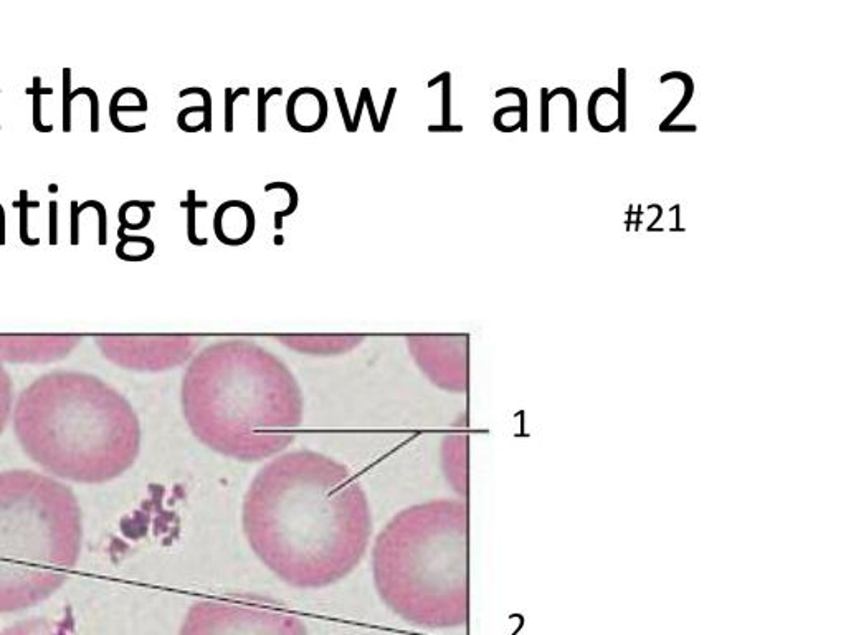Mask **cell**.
I'll return each instance as SVG.
<instances>
[{
  "label": "cell",
  "instance_id": "d4e9b609",
  "mask_svg": "<svg viewBox=\"0 0 846 635\" xmlns=\"http://www.w3.org/2000/svg\"><path fill=\"white\" fill-rule=\"evenodd\" d=\"M78 207H80V204L76 202V200H71V204H70V209H71V216H70V222H71V227H70L71 237L70 238L71 240L70 242H71V245H78L80 243V217H81V214H80Z\"/></svg>",
  "mask_w": 846,
  "mask_h": 635
},
{
  "label": "cell",
  "instance_id": "8992f818",
  "mask_svg": "<svg viewBox=\"0 0 846 635\" xmlns=\"http://www.w3.org/2000/svg\"><path fill=\"white\" fill-rule=\"evenodd\" d=\"M179 635H309V632L294 614L204 599L190 605Z\"/></svg>",
  "mask_w": 846,
  "mask_h": 635
},
{
  "label": "cell",
  "instance_id": "9c48e42d",
  "mask_svg": "<svg viewBox=\"0 0 846 635\" xmlns=\"http://www.w3.org/2000/svg\"><path fill=\"white\" fill-rule=\"evenodd\" d=\"M328 109V99L321 90L303 87L290 94L286 118L294 131L316 132L326 123Z\"/></svg>",
  "mask_w": 846,
  "mask_h": 635
},
{
  "label": "cell",
  "instance_id": "52a82bcc",
  "mask_svg": "<svg viewBox=\"0 0 846 635\" xmlns=\"http://www.w3.org/2000/svg\"><path fill=\"white\" fill-rule=\"evenodd\" d=\"M98 346L109 361L127 369L161 371L184 359L182 340L99 336Z\"/></svg>",
  "mask_w": 846,
  "mask_h": 635
},
{
  "label": "cell",
  "instance_id": "44dd1931",
  "mask_svg": "<svg viewBox=\"0 0 846 635\" xmlns=\"http://www.w3.org/2000/svg\"><path fill=\"white\" fill-rule=\"evenodd\" d=\"M189 94H200L204 99V126H205V132L212 131V94H210L209 90H205L202 87H190V88H184L182 92L179 93V98H185L189 97Z\"/></svg>",
  "mask_w": 846,
  "mask_h": 635
},
{
  "label": "cell",
  "instance_id": "6da1fadb",
  "mask_svg": "<svg viewBox=\"0 0 846 635\" xmlns=\"http://www.w3.org/2000/svg\"><path fill=\"white\" fill-rule=\"evenodd\" d=\"M242 526L266 569L296 589H323L361 565L372 512L354 471L321 452H283L253 476Z\"/></svg>",
  "mask_w": 846,
  "mask_h": 635
},
{
  "label": "cell",
  "instance_id": "3957f363",
  "mask_svg": "<svg viewBox=\"0 0 846 635\" xmlns=\"http://www.w3.org/2000/svg\"><path fill=\"white\" fill-rule=\"evenodd\" d=\"M180 404L200 443L247 463L283 453L304 419L291 372L248 345H218L199 356L184 376Z\"/></svg>",
  "mask_w": 846,
  "mask_h": 635
},
{
  "label": "cell",
  "instance_id": "4316f807",
  "mask_svg": "<svg viewBox=\"0 0 846 635\" xmlns=\"http://www.w3.org/2000/svg\"><path fill=\"white\" fill-rule=\"evenodd\" d=\"M334 93H336L339 108H341L342 121H344V126H346V131L347 132H352V119H351V114H349V108H347L346 97H344L342 88H334Z\"/></svg>",
  "mask_w": 846,
  "mask_h": 635
},
{
  "label": "cell",
  "instance_id": "484cf974",
  "mask_svg": "<svg viewBox=\"0 0 846 635\" xmlns=\"http://www.w3.org/2000/svg\"><path fill=\"white\" fill-rule=\"evenodd\" d=\"M395 94H397V88H390L389 92H387V98H385L384 109H382V116L379 118V132H384V131H385L387 123H389V116H390L392 104H394V99H395Z\"/></svg>",
  "mask_w": 846,
  "mask_h": 635
},
{
  "label": "cell",
  "instance_id": "277c9868",
  "mask_svg": "<svg viewBox=\"0 0 846 635\" xmlns=\"http://www.w3.org/2000/svg\"><path fill=\"white\" fill-rule=\"evenodd\" d=\"M372 577L387 608L417 627H465L468 589V505L440 498L402 510L372 546Z\"/></svg>",
  "mask_w": 846,
  "mask_h": 635
},
{
  "label": "cell",
  "instance_id": "4fadbf2b",
  "mask_svg": "<svg viewBox=\"0 0 846 635\" xmlns=\"http://www.w3.org/2000/svg\"><path fill=\"white\" fill-rule=\"evenodd\" d=\"M116 255L124 261H144L154 255L156 245L149 237H127L126 228H118Z\"/></svg>",
  "mask_w": 846,
  "mask_h": 635
},
{
  "label": "cell",
  "instance_id": "f1b7e54d",
  "mask_svg": "<svg viewBox=\"0 0 846 635\" xmlns=\"http://www.w3.org/2000/svg\"><path fill=\"white\" fill-rule=\"evenodd\" d=\"M364 104H366V94H364V92H362V90H361V93H359V101H357L356 113H354V118H352V132H357V130H359L361 116H362V109H364Z\"/></svg>",
  "mask_w": 846,
  "mask_h": 635
},
{
  "label": "cell",
  "instance_id": "2e32d148",
  "mask_svg": "<svg viewBox=\"0 0 846 635\" xmlns=\"http://www.w3.org/2000/svg\"><path fill=\"white\" fill-rule=\"evenodd\" d=\"M13 412V389L12 379L0 364V436L6 431L8 420Z\"/></svg>",
  "mask_w": 846,
  "mask_h": 635
},
{
  "label": "cell",
  "instance_id": "7a4b0ae2",
  "mask_svg": "<svg viewBox=\"0 0 846 635\" xmlns=\"http://www.w3.org/2000/svg\"><path fill=\"white\" fill-rule=\"evenodd\" d=\"M12 417L23 452L60 481L108 483L139 457L142 431L135 407L92 374L38 377L18 395Z\"/></svg>",
  "mask_w": 846,
  "mask_h": 635
},
{
  "label": "cell",
  "instance_id": "9a60e30c",
  "mask_svg": "<svg viewBox=\"0 0 846 635\" xmlns=\"http://www.w3.org/2000/svg\"><path fill=\"white\" fill-rule=\"evenodd\" d=\"M12 207L20 210V223H18V235H20V242L25 243V245H30V247L38 245V243H40V238H33L28 235V212H30V209L40 207V202H38V200L28 199V190L22 189L20 199H18L17 202H13Z\"/></svg>",
  "mask_w": 846,
  "mask_h": 635
},
{
  "label": "cell",
  "instance_id": "7c38bea8",
  "mask_svg": "<svg viewBox=\"0 0 846 635\" xmlns=\"http://www.w3.org/2000/svg\"><path fill=\"white\" fill-rule=\"evenodd\" d=\"M0 635H78L71 624L50 617H32L20 620L2 630Z\"/></svg>",
  "mask_w": 846,
  "mask_h": 635
},
{
  "label": "cell",
  "instance_id": "603a6c76",
  "mask_svg": "<svg viewBox=\"0 0 846 635\" xmlns=\"http://www.w3.org/2000/svg\"><path fill=\"white\" fill-rule=\"evenodd\" d=\"M245 94L248 97L250 94V88L242 87L233 92L232 88H225V131L227 132H233V104H235V99L240 98Z\"/></svg>",
  "mask_w": 846,
  "mask_h": 635
},
{
  "label": "cell",
  "instance_id": "d6986e66",
  "mask_svg": "<svg viewBox=\"0 0 846 635\" xmlns=\"http://www.w3.org/2000/svg\"><path fill=\"white\" fill-rule=\"evenodd\" d=\"M271 189H283L286 192L290 194V205L285 210H280V212L275 214V227L283 228V221L285 217H290L291 214L296 212V209H298V202H299V195L298 190H296L294 185H291L290 183H270L265 185V192H270Z\"/></svg>",
  "mask_w": 846,
  "mask_h": 635
},
{
  "label": "cell",
  "instance_id": "e0dca14e",
  "mask_svg": "<svg viewBox=\"0 0 846 635\" xmlns=\"http://www.w3.org/2000/svg\"><path fill=\"white\" fill-rule=\"evenodd\" d=\"M207 200L195 199L194 189L187 190V200L180 202V207L187 210V238L195 247H202L209 243V238H199L197 233H195V226H197V223H195V214H197V209H207Z\"/></svg>",
  "mask_w": 846,
  "mask_h": 635
},
{
  "label": "cell",
  "instance_id": "f546056e",
  "mask_svg": "<svg viewBox=\"0 0 846 635\" xmlns=\"http://www.w3.org/2000/svg\"><path fill=\"white\" fill-rule=\"evenodd\" d=\"M456 131H463V126H460V124H450V126H443V124H430L428 126V132H456Z\"/></svg>",
  "mask_w": 846,
  "mask_h": 635
},
{
  "label": "cell",
  "instance_id": "5b68a950",
  "mask_svg": "<svg viewBox=\"0 0 846 635\" xmlns=\"http://www.w3.org/2000/svg\"><path fill=\"white\" fill-rule=\"evenodd\" d=\"M81 546L83 514L70 486L33 470L0 471V614L51 598Z\"/></svg>",
  "mask_w": 846,
  "mask_h": 635
},
{
  "label": "cell",
  "instance_id": "1f68e13d",
  "mask_svg": "<svg viewBox=\"0 0 846 635\" xmlns=\"http://www.w3.org/2000/svg\"><path fill=\"white\" fill-rule=\"evenodd\" d=\"M275 238H276V240H275V242H276V245H280V243L283 242V237H281V235H276Z\"/></svg>",
  "mask_w": 846,
  "mask_h": 635
},
{
  "label": "cell",
  "instance_id": "8fae6325",
  "mask_svg": "<svg viewBox=\"0 0 846 635\" xmlns=\"http://www.w3.org/2000/svg\"><path fill=\"white\" fill-rule=\"evenodd\" d=\"M61 75H63V113H61V119H63V132L71 131V103H73V99L78 97V94H86V97L89 98V103H92V124H89V130H92V132H98L99 131L98 93L89 87H80L73 92V90H71V68H68V66H65V68L61 70Z\"/></svg>",
  "mask_w": 846,
  "mask_h": 635
},
{
  "label": "cell",
  "instance_id": "7402d4cb",
  "mask_svg": "<svg viewBox=\"0 0 846 635\" xmlns=\"http://www.w3.org/2000/svg\"><path fill=\"white\" fill-rule=\"evenodd\" d=\"M283 88L275 87L266 92V90L258 88V132L266 131V103L271 97H281Z\"/></svg>",
  "mask_w": 846,
  "mask_h": 635
},
{
  "label": "cell",
  "instance_id": "d6a6232c",
  "mask_svg": "<svg viewBox=\"0 0 846 635\" xmlns=\"http://www.w3.org/2000/svg\"><path fill=\"white\" fill-rule=\"evenodd\" d=\"M49 189H50V192H56V190H58V187H56V184H51Z\"/></svg>",
  "mask_w": 846,
  "mask_h": 635
},
{
  "label": "cell",
  "instance_id": "ac0fdd59",
  "mask_svg": "<svg viewBox=\"0 0 846 635\" xmlns=\"http://www.w3.org/2000/svg\"><path fill=\"white\" fill-rule=\"evenodd\" d=\"M438 83H443L442 88V124L443 126H450L452 116V73L450 71H443L433 80L428 81V88L437 87Z\"/></svg>",
  "mask_w": 846,
  "mask_h": 635
},
{
  "label": "cell",
  "instance_id": "30bf717a",
  "mask_svg": "<svg viewBox=\"0 0 846 635\" xmlns=\"http://www.w3.org/2000/svg\"><path fill=\"white\" fill-rule=\"evenodd\" d=\"M442 467L447 480L465 498L468 490V438L465 432H455L444 438Z\"/></svg>",
  "mask_w": 846,
  "mask_h": 635
},
{
  "label": "cell",
  "instance_id": "83f0119b",
  "mask_svg": "<svg viewBox=\"0 0 846 635\" xmlns=\"http://www.w3.org/2000/svg\"><path fill=\"white\" fill-rule=\"evenodd\" d=\"M362 90H364V94H366V104H367V111H369V118H371V123H372V130H374L375 132H379V118H377V111H375L374 101H372L371 90L369 88H362Z\"/></svg>",
  "mask_w": 846,
  "mask_h": 635
},
{
  "label": "cell",
  "instance_id": "ba28073f",
  "mask_svg": "<svg viewBox=\"0 0 846 635\" xmlns=\"http://www.w3.org/2000/svg\"><path fill=\"white\" fill-rule=\"evenodd\" d=\"M78 343V338H12L0 336V356L13 362H45L61 359Z\"/></svg>",
  "mask_w": 846,
  "mask_h": 635
},
{
  "label": "cell",
  "instance_id": "cb8c5ba5",
  "mask_svg": "<svg viewBox=\"0 0 846 635\" xmlns=\"http://www.w3.org/2000/svg\"><path fill=\"white\" fill-rule=\"evenodd\" d=\"M49 209H50L49 242H50V245H56V243H58V202H56L55 199L50 200Z\"/></svg>",
  "mask_w": 846,
  "mask_h": 635
},
{
  "label": "cell",
  "instance_id": "ffe728a7",
  "mask_svg": "<svg viewBox=\"0 0 846 635\" xmlns=\"http://www.w3.org/2000/svg\"><path fill=\"white\" fill-rule=\"evenodd\" d=\"M94 209L97 210V216H98V243L99 245H106L108 243V214H106V207L99 202V200H85L83 204H80V214H83L86 209Z\"/></svg>",
  "mask_w": 846,
  "mask_h": 635
},
{
  "label": "cell",
  "instance_id": "5bb4252c",
  "mask_svg": "<svg viewBox=\"0 0 846 635\" xmlns=\"http://www.w3.org/2000/svg\"><path fill=\"white\" fill-rule=\"evenodd\" d=\"M25 93L32 94L33 97V113H32L33 128H35L38 132L54 131V124H45L42 121V98L45 97V94H54V90L42 87V78L37 75V76H33V87L27 88Z\"/></svg>",
  "mask_w": 846,
  "mask_h": 635
},
{
  "label": "cell",
  "instance_id": "836d02e7",
  "mask_svg": "<svg viewBox=\"0 0 846 635\" xmlns=\"http://www.w3.org/2000/svg\"><path fill=\"white\" fill-rule=\"evenodd\" d=\"M0 93H2V90H0ZM0 130H2V126H0Z\"/></svg>",
  "mask_w": 846,
  "mask_h": 635
},
{
  "label": "cell",
  "instance_id": "4dcf8cb0",
  "mask_svg": "<svg viewBox=\"0 0 846 635\" xmlns=\"http://www.w3.org/2000/svg\"><path fill=\"white\" fill-rule=\"evenodd\" d=\"M7 242V216L6 209L0 204V245H6Z\"/></svg>",
  "mask_w": 846,
  "mask_h": 635
}]
</instances>
